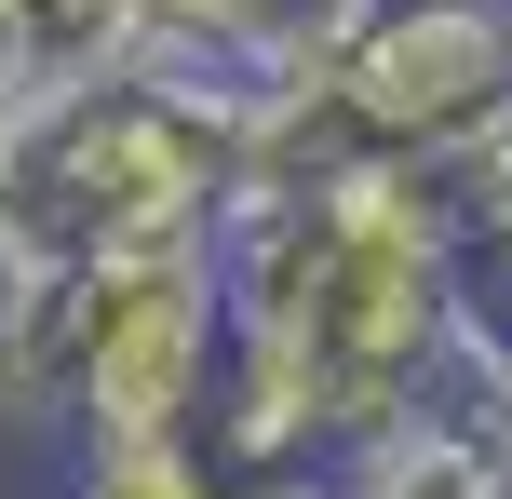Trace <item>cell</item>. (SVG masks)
Listing matches in <instances>:
<instances>
[{
	"label": "cell",
	"mask_w": 512,
	"mask_h": 499,
	"mask_svg": "<svg viewBox=\"0 0 512 499\" xmlns=\"http://www.w3.org/2000/svg\"><path fill=\"white\" fill-rule=\"evenodd\" d=\"M216 297H230V392H216V459L256 473H351L364 446L418 432L445 338L472 311L459 189L405 162H297L243 176L216 230Z\"/></svg>",
	"instance_id": "obj_1"
},
{
	"label": "cell",
	"mask_w": 512,
	"mask_h": 499,
	"mask_svg": "<svg viewBox=\"0 0 512 499\" xmlns=\"http://www.w3.org/2000/svg\"><path fill=\"white\" fill-rule=\"evenodd\" d=\"M243 203V135L176 81H81L0 122V297L81 270L216 257Z\"/></svg>",
	"instance_id": "obj_2"
},
{
	"label": "cell",
	"mask_w": 512,
	"mask_h": 499,
	"mask_svg": "<svg viewBox=\"0 0 512 499\" xmlns=\"http://www.w3.org/2000/svg\"><path fill=\"white\" fill-rule=\"evenodd\" d=\"M216 392H230L216 257H149V270L0 297V405L54 419L68 446H216Z\"/></svg>",
	"instance_id": "obj_3"
},
{
	"label": "cell",
	"mask_w": 512,
	"mask_h": 499,
	"mask_svg": "<svg viewBox=\"0 0 512 499\" xmlns=\"http://www.w3.org/2000/svg\"><path fill=\"white\" fill-rule=\"evenodd\" d=\"M324 95L364 162L459 189L486 149H512V0H378Z\"/></svg>",
	"instance_id": "obj_4"
},
{
	"label": "cell",
	"mask_w": 512,
	"mask_h": 499,
	"mask_svg": "<svg viewBox=\"0 0 512 499\" xmlns=\"http://www.w3.org/2000/svg\"><path fill=\"white\" fill-rule=\"evenodd\" d=\"M68 499H243L216 446H68Z\"/></svg>",
	"instance_id": "obj_5"
},
{
	"label": "cell",
	"mask_w": 512,
	"mask_h": 499,
	"mask_svg": "<svg viewBox=\"0 0 512 499\" xmlns=\"http://www.w3.org/2000/svg\"><path fill=\"white\" fill-rule=\"evenodd\" d=\"M459 243H472V297L512 324V149H486L459 176Z\"/></svg>",
	"instance_id": "obj_6"
},
{
	"label": "cell",
	"mask_w": 512,
	"mask_h": 499,
	"mask_svg": "<svg viewBox=\"0 0 512 499\" xmlns=\"http://www.w3.org/2000/svg\"><path fill=\"white\" fill-rule=\"evenodd\" d=\"M243 499H337V473H256Z\"/></svg>",
	"instance_id": "obj_7"
}]
</instances>
